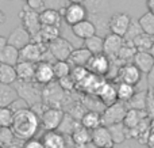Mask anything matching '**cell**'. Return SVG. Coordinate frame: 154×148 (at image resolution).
<instances>
[{
  "label": "cell",
  "mask_w": 154,
  "mask_h": 148,
  "mask_svg": "<svg viewBox=\"0 0 154 148\" xmlns=\"http://www.w3.org/2000/svg\"><path fill=\"white\" fill-rule=\"evenodd\" d=\"M56 76H54L53 71V64L46 61H39L38 64H35V75H34V82L38 84H48L53 83Z\"/></svg>",
  "instance_id": "obj_12"
},
{
  "label": "cell",
  "mask_w": 154,
  "mask_h": 148,
  "mask_svg": "<svg viewBox=\"0 0 154 148\" xmlns=\"http://www.w3.org/2000/svg\"><path fill=\"white\" fill-rule=\"evenodd\" d=\"M80 124H81V127H84L85 129L92 132V130L97 129L99 127L103 125V122H101V113L100 111H95V110L85 111L84 116L80 120Z\"/></svg>",
  "instance_id": "obj_22"
},
{
  "label": "cell",
  "mask_w": 154,
  "mask_h": 148,
  "mask_svg": "<svg viewBox=\"0 0 154 148\" xmlns=\"http://www.w3.org/2000/svg\"><path fill=\"white\" fill-rule=\"evenodd\" d=\"M41 141L43 143L45 148H66V140L65 136L62 133H60L58 130H49L45 132L41 139Z\"/></svg>",
  "instance_id": "obj_16"
},
{
  "label": "cell",
  "mask_w": 154,
  "mask_h": 148,
  "mask_svg": "<svg viewBox=\"0 0 154 148\" xmlns=\"http://www.w3.org/2000/svg\"><path fill=\"white\" fill-rule=\"evenodd\" d=\"M149 148H154V146H153V147H149Z\"/></svg>",
  "instance_id": "obj_51"
},
{
  "label": "cell",
  "mask_w": 154,
  "mask_h": 148,
  "mask_svg": "<svg viewBox=\"0 0 154 148\" xmlns=\"http://www.w3.org/2000/svg\"><path fill=\"white\" fill-rule=\"evenodd\" d=\"M18 63H19V50L7 43L3 48V50L0 52V64L15 67Z\"/></svg>",
  "instance_id": "obj_25"
},
{
  "label": "cell",
  "mask_w": 154,
  "mask_h": 148,
  "mask_svg": "<svg viewBox=\"0 0 154 148\" xmlns=\"http://www.w3.org/2000/svg\"><path fill=\"white\" fill-rule=\"evenodd\" d=\"M0 130H2V127H0Z\"/></svg>",
  "instance_id": "obj_52"
},
{
  "label": "cell",
  "mask_w": 154,
  "mask_h": 148,
  "mask_svg": "<svg viewBox=\"0 0 154 148\" xmlns=\"http://www.w3.org/2000/svg\"><path fill=\"white\" fill-rule=\"evenodd\" d=\"M147 8H149V12H152L154 15V0H146Z\"/></svg>",
  "instance_id": "obj_45"
},
{
  "label": "cell",
  "mask_w": 154,
  "mask_h": 148,
  "mask_svg": "<svg viewBox=\"0 0 154 148\" xmlns=\"http://www.w3.org/2000/svg\"><path fill=\"white\" fill-rule=\"evenodd\" d=\"M14 139H15V136H14L11 128H2V130H0V147L5 148L11 146Z\"/></svg>",
  "instance_id": "obj_37"
},
{
  "label": "cell",
  "mask_w": 154,
  "mask_h": 148,
  "mask_svg": "<svg viewBox=\"0 0 154 148\" xmlns=\"http://www.w3.org/2000/svg\"><path fill=\"white\" fill-rule=\"evenodd\" d=\"M4 22H5V14L0 10V26H2V24H4Z\"/></svg>",
  "instance_id": "obj_47"
},
{
  "label": "cell",
  "mask_w": 154,
  "mask_h": 148,
  "mask_svg": "<svg viewBox=\"0 0 154 148\" xmlns=\"http://www.w3.org/2000/svg\"><path fill=\"white\" fill-rule=\"evenodd\" d=\"M72 65H70L69 61H56L53 64V71H54V76L56 79H62L66 78V76L70 75L72 72Z\"/></svg>",
  "instance_id": "obj_33"
},
{
  "label": "cell",
  "mask_w": 154,
  "mask_h": 148,
  "mask_svg": "<svg viewBox=\"0 0 154 148\" xmlns=\"http://www.w3.org/2000/svg\"><path fill=\"white\" fill-rule=\"evenodd\" d=\"M108 128V132L109 135H111V139L112 141H114V146L115 144H120L123 143V141L126 140V137H127V129L125 128V125H123V122H120V124H115V125H109Z\"/></svg>",
  "instance_id": "obj_30"
},
{
  "label": "cell",
  "mask_w": 154,
  "mask_h": 148,
  "mask_svg": "<svg viewBox=\"0 0 154 148\" xmlns=\"http://www.w3.org/2000/svg\"><path fill=\"white\" fill-rule=\"evenodd\" d=\"M72 31L77 38H81V40L85 41V40H88V38L96 35V26L93 22L85 19V21L72 26Z\"/></svg>",
  "instance_id": "obj_20"
},
{
  "label": "cell",
  "mask_w": 154,
  "mask_h": 148,
  "mask_svg": "<svg viewBox=\"0 0 154 148\" xmlns=\"http://www.w3.org/2000/svg\"><path fill=\"white\" fill-rule=\"evenodd\" d=\"M30 42H31V35L22 26L15 27V29L10 33V35H8V38H7L8 45L14 46V48L18 49V50H22V49L29 45Z\"/></svg>",
  "instance_id": "obj_14"
},
{
  "label": "cell",
  "mask_w": 154,
  "mask_h": 148,
  "mask_svg": "<svg viewBox=\"0 0 154 148\" xmlns=\"http://www.w3.org/2000/svg\"><path fill=\"white\" fill-rule=\"evenodd\" d=\"M133 64L141 71V73H149L154 65V59L149 52H137Z\"/></svg>",
  "instance_id": "obj_21"
},
{
  "label": "cell",
  "mask_w": 154,
  "mask_h": 148,
  "mask_svg": "<svg viewBox=\"0 0 154 148\" xmlns=\"http://www.w3.org/2000/svg\"><path fill=\"white\" fill-rule=\"evenodd\" d=\"M152 91H153V95H154V88H152Z\"/></svg>",
  "instance_id": "obj_50"
},
{
  "label": "cell",
  "mask_w": 154,
  "mask_h": 148,
  "mask_svg": "<svg viewBox=\"0 0 154 148\" xmlns=\"http://www.w3.org/2000/svg\"><path fill=\"white\" fill-rule=\"evenodd\" d=\"M48 45L39 42H30L27 46H24L22 50H19V61H27L32 64H38L42 61L43 54L48 52Z\"/></svg>",
  "instance_id": "obj_4"
},
{
  "label": "cell",
  "mask_w": 154,
  "mask_h": 148,
  "mask_svg": "<svg viewBox=\"0 0 154 148\" xmlns=\"http://www.w3.org/2000/svg\"><path fill=\"white\" fill-rule=\"evenodd\" d=\"M22 148H45V146H43V143L41 141V139L32 137V139H29V140L24 141Z\"/></svg>",
  "instance_id": "obj_41"
},
{
  "label": "cell",
  "mask_w": 154,
  "mask_h": 148,
  "mask_svg": "<svg viewBox=\"0 0 154 148\" xmlns=\"http://www.w3.org/2000/svg\"><path fill=\"white\" fill-rule=\"evenodd\" d=\"M0 148H2V147H0Z\"/></svg>",
  "instance_id": "obj_54"
},
{
  "label": "cell",
  "mask_w": 154,
  "mask_h": 148,
  "mask_svg": "<svg viewBox=\"0 0 154 148\" xmlns=\"http://www.w3.org/2000/svg\"><path fill=\"white\" fill-rule=\"evenodd\" d=\"M16 69V76L18 80L24 82V83H31L34 82V75H35V64L27 61H19L15 65Z\"/></svg>",
  "instance_id": "obj_19"
},
{
  "label": "cell",
  "mask_w": 154,
  "mask_h": 148,
  "mask_svg": "<svg viewBox=\"0 0 154 148\" xmlns=\"http://www.w3.org/2000/svg\"><path fill=\"white\" fill-rule=\"evenodd\" d=\"M145 103H146V92H135V95L127 103H125V105L128 109L145 110Z\"/></svg>",
  "instance_id": "obj_34"
},
{
  "label": "cell",
  "mask_w": 154,
  "mask_h": 148,
  "mask_svg": "<svg viewBox=\"0 0 154 148\" xmlns=\"http://www.w3.org/2000/svg\"><path fill=\"white\" fill-rule=\"evenodd\" d=\"M65 113L61 108H51L49 106L43 114L39 117V122L42 125V128L49 132V130H58L61 122L64 121Z\"/></svg>",
  "instance_id": "obj_3"
},
{
  "label": "cell",
  "mask_w": 154,
  "mask_h": 148,
  "mask_svg": "<svg viewBox=\"0 0 154 148\" xmlns=\"http://www.w3.org/2000/svg\"><path fill=\"white\" fill-rule=\"evenodd\" d=\"M96 97L99 98L101 103L104 105V108L114 105L118 102V94H116V84L109 83V82H104V84L100 87L99 92L96 94Z\"/></svg>",
  "instance_id": "obj_15"
},
{
  "label": "cell",
  "mask_w": 154,
  "mask_h": 148,
  "mask_svg": "<svg viewBox=\"0 0 154 148\" xmlns=\"http://www.w3.org/2000/svg\"><path fill=\"white\" fill-rule=\"evenodd\" d=\"M147 83H149L150 88H154V65L149 73H147Z\"/></svg>",
  "instance_id": "obj_44"
},
{
  "label": "cell",
  "mask_w": 154,
  "mask_h": 148,
  "mask_svg": "<svg viewBox=\"0 0 154 148\" xmlns=\"http://www.w3.org/2000/svg\"><path fill=\"white\" fill-rule=\"evenodd\" d=\"M133 43H134V46H135L137 52H149L150 48H152L154 43V37L142 33L138 37L134 38Z\"/></svg>",
  "instance_id": "obj_31"
},
{
  "label": "cell",
  "mask_w": 154,
  "mask_h": 148,
  "mask_svg": "<svg viewBox=\"0 0 154 148\" xmlns=\"http://www.w3.org/2000/svg\"><path fill=\"white\" fill-rule=\"evenodd\" d=\"M19 18H20V22H22V27L31 35V38L35 37L41 31V29H42V24H41V21H39V12L31 10L27 5H24L20 10Z\"/></svg>",
  "instance_id": "obj_2"
},
{
  "label": "cell",
  "mask_w": 154,
  "mask_h": 148,
  "mask_svg": "<svg viewBox=\"0 0 154 148\" xmlns=\"http://www.w3.org/2000/svg\"><path fill=\"white\" fill-rule=\"evenodd\" d=\"M123 42H125L123 37H119V35H116V34L109 33V34H107L106 37H104L103 53L106 54L111 61H114V60H116L118 54H119V50L123 46Z\"/></svg>",
  "instance_id": "obj_11"
},
{
  "label": "cell",
  "mask_w": 154,
  "mask_h": 148,
  "mask_svg": "<svg viewBox=\"0 0 154 148\" xmlns=\"http://www.w3.org/2000/svg\"><path fill=\"white\" fill-rule=\"evenodd\" d=\"M91 143L96 148H114V141L108 132V128L104 125L91 132Z\"/></svg>",
  "instance_id": "obj_13"
},
{
  "label": "cell",
  "mask_w": 154,
  "mask_h": 148,
  "mask_svg": "<svg viewBox=\"0 0 154 148\" xmlns=\"http://www.w3.org/2000/svg\"><path fill=\"white\" fill-rule=\"evenodd\" d=\"M131 16L126 12H116L109 18L108 21V29L109 33L112 34H116L119 37H125L126 33H127L128 27L131 23Z\"/></svg>",
  "instance_id": "obj_8"
},
{
  "label": "cell",
  "mask_w": 154,
  "mask_h": 148,
  "mask_svg": "<svg viewBox=\"0 0 154 148\" xmlns=\"http://www.w3.org/2000/svg\"><path fill=\"white\" fill-rule=\"evenodd\" d=\"M149 53H150V54H152V56H153V59H154V43H153V46H152V48H150Z\"/></svg>",
  "instance_id": "obj_49"
},
{
  "label": "cell",
  "mask_w": 154,
  "mask_h": 148,
  "mask_svg": "<svg viewBox=\"0 0 154 148\" xmlns=\"http://www.w3.org/2000/svg\"><path fill=\"white\" fill-rule=\"evenodd\" d=\"M87 69L88 72L95 76H104L111 69V60L104 53L93 54L87 65Z\"/></svg>",
  "instance_id": "obj_9"
},
{
  "label": "cell",
  "mask_w": 154,
  "mask_h": 148,
  "mask_svg": "<svg viewBox=\"0 0 154 148\" xmlns=\"http://www.w3.org/2000/svg\"><path fill=\"white\" fill-rule=\"evenodd\" d=\"M41 127L39 117L31 110V109H23L14 114V121L11 125L14 136L19 140H29L35 136Z\"/></svg>",
  "instance_id": "obj_1"
},
{
  "label": "cell",
  "mask_w": 154,
  "mask_h": 148,
  "mask_svg": "<svg viewBox=\"0 0 154 148\" xmlns=\"http://www.w3.org/2000/svg\"><path fill=\"white\" fill-rule=\"evenodd\" d=\"M116 94H118V101L123 103H127L131 98L135 95V87L127 83H119L116 84Z\"/></svg>",
  "instance_id": "obj_27"
},
{
  "label": "cell",
  "mask_w": 154,
  "mask_h": 148,
  "mask_svg": "<svg viewBox=\"0 0 154 148\" xmlns=\"http://www.w3.org/2000/svg\"><path fill=\"white\" fill-rule=\"evenodd\" d=\"M5 45H7V38H5V37H2V35H0V52L3 50V48H4Z\"/></svg>",
  "instance_id": "obj_46"
},
{
  "label": "cell",
  "mask_w": 154,
  "mask_h": 148,
  "mask_svg": "<svg viewBox=\"0 0 154 148\" xmlns=\"http://www.w3.org/2000/svg\"><path fill=\"white\" fill-rule=\"evenodd\" d=\"M91 57H92V53L82 46V48H79V49H73V52L68 61L70 63L72 67H85L87 68Z\"/></svg>",
  "instance_id": "obj_23"
},
{
  "label": "cell",
  "mask_w": 154,
  "mask_h": 148,
  "mask_svg": "<svg viewBox=\"0 0 154 148\" xmlns=\"http://www.w3.org/2000/svg\"><path fill=\"white\" fill-rule=\"evenodd\" d=\"M14 121V111L8 106H0V127L11 128Z\"/></svg>",
  "instance_id": "obj_35"
},
{
  "label": "cell",
  "mask_w": 154,
  "mask_h": 148,
  "mask_svg": "<svg viewBox=\"0 0 154 148\" xmlns=\"http://www.w3.org/2000/svg\"><path fill=\"white\" fill-rule=\"evenodd\" d=\"M135 54H137V49H135V46H134V43L128 42V41H125V42H123V46L119 50V54H118L116 60L127 64V63H131V60L134 59Z\"/></svg>",
  "instance_id": "obj_29"
},
{
  "label": "cell",
  "mask_w": 154,
  "mask_h": 148,
  "mask_svg": "<svg viewBox=\"0 0 154 148\" xmlns=\"http://www.w3.org/2000/svg\"><path fill=\"white\" fill-rule=\"evenodd\" d=\"M149 118L145 110H137V109H127L126 116L123 118V125L127 130L134 129L135 127H138L143 120Z\"/></svg>",
  "instance_id": "obj_17"
},
{
  "label": "cell",
  "mask_w": 154,
  "mask_h": 148,
  "mask_svg": "<svg viewBox=\"0 0 154 148\" xmlns=\"http://www.w3.org/2000/svg\"><path fill=\"white\" fill-rule=\"evenodd\" d=\"M48 48L56 61H68L73 49H75L70 41H68L66 38L62 37H58L57 40L51 41L48 45Z\"/></svg>",
  "instance_id": "obj_7"
},
{
  "label": "cell",
  "mask_w": 154,
  "mask_h": 148,
  "mask_svg": "<svg viewBox=\"0 0 154 148\" xmlns=\"http://www.w3.org/2000/svg\"><path fill=\"white\" fill-rule=\"evenodd\" d=\"M70 137H72L76 148H87L88 144L91 143V130L85 129V128L81 127V124H80L79 127L73 130Z\"/></svg>",
  "instance_id": "obj_24"
},
{
  "label": "cell",
  "mask_w": 154,
  "mask_h": 148,
  "mask_svg": "<svg viewBox=\"0 0 154 148\" xmlns=\"http://www.w3.org/2000/svg\"><path fill=\"white\" fill-rule=\"evenodd\" d=\"M24 2H26V0H24Z\"/></svg>",
  "instance_id": "obj_53"
},
{
  "label": "cell",
  "mask_w": 154,
  "mask_h": 148,
  "mask_svg": "<svg viewBox=\"0 0 154 148\" xmlns=\"http://www.w3.org/2000/svg\"><path fill=\"white\" fill-rule=\"evenodd\" d=\"M138 23L145 34L154 37V15L152 12L147 11V12H145L142 16H139Z\"/></svg>",
  "instance_id": "obj_32"
},
{
  "label": "cell",
  "mask_w": 154,
  "mask_h": 148,
  "mask_svg": "<svg viewBox=\"0 0 154 148\" xmlns=\"http://www.w3.org/2000/svg\"><path fill=\"white\" fill-rule=\"evenodd\" d=\"M58 86L61 87V90H64V91H72L73 88L76 87V83L75 80L72 79V76H66V78H62L58 80Z\"/></svg>",
  "instance_id": "obj_39"
},
{
  "label": "cell",
  "mask_w": 154,
  "mask_h": 148,
  "mask_svg": "<svg viewBox=\"0 0 154 148\" xmlns=\"http://www.w3.org/2000/svg\"><path fill=\"white\" fill-rule=\"evenodd\" d=\"M16 80H18V76H16L15 67L0 64V84L10 86V84L15 83Z\"/></svg>",
  "instance_id": "obj_26"
},
{
  "label": "cell",
  "mask_w": 154,
  "mask_h": 148,
  "mask_svg": "<svg viewBox=\"0 0 154 148\" xmlns=\"http://www.w3.org/2000/svg\"><path fill=\"white\" fill-rule=\"evenodd\" d=\"M68 2H70V3H76V4H82V2H84V0H68Z\"/></svg>",
  "instance_id": "obj_48"
},
{
  "label": "cell",
  "mask_w": 154,
  "mask_h": 148,
  "mask_svg": "<svg viewBox=\"0 0 154 148\" xmlns=\"http://www.w3.org/2000/svg\"><path fill=\"white\" fill-rule=\"evenodd\" d=\"M142 73L133 63H127V64H123L122 67L118 68V79L122 83H127L131 86L135 87L137 84L141 82Z\"/></svg>",
  "instance_id": "obj_10"
},
{
  "label": "cell",
  "mask_w": 154,
  "mask_h": 148,
  "mask_svg": "<svg viewBox=\"0 0 154 148\" xmlns=\"http://www.w3.org/2000/svg\"><path fill=\"white\" fill-rule=\"evenodd\" d=\"M142 29L141 26H139L138 21H135V19H131V23H130V27H128L127 33H126V35L123 37V40L125 41H128V42H133L134 38L138 37L139 34H142Z\"/></svg>",
  "instance_id": "obj_36"
},
{
  "label": "cell",
  "mask_w": 154,
  "mask_h": 148,
  "mask_svg": "<svg viewBox=\"0 0 154 148\" xmlns=\"http://www.w3.org/2000/svg\"><path fill=\"white\" fill-rule=\"evenodd\" d=\"M145 111H146L147 117L152 121H154V95L152 88L146 91V103H145Z\"/></svg>",
  "instance_id": "obj_38"
},
{
  "label": "cell",
  "mask_w": 154,
  "mask_h": 148,
  "mask_svg": "<svg viewBox=\"0 0 154 148\" xmlns=\"http://www.w3.org/2000/svg\"><path fill=\"white\" fill-rule=\"evenodd\" d=\"M45 2L46 0H26V5L27 7H30L31 10L34 11H42L43 10V5H45Z\"/></svg>",
  "instance_id": "obj_42"
},
{
  "label": "cell",
  "mask_w": 154,
  "mask_h": 148,
  "mask_svg": "<svg viewBox=\"0 0 154 148\" xmlns=\"http://www.w3.org/2000/svg\"><path fill=\"white\" fill-rule=\"evenodd\" d=\"M8 108H10L11 110L14 111V114H15L16 111H19V110H23V109H29L30 105H29V103H27L24 99H22V98H16L15 101H12V102H11V105L8 106Z\"/></svg>",
  "instance_id": "obj_40"
},
{
  "label": "cell",
  "mask_w": 154,
  "mask_h": 148,
  "mask_svg": "<svg viewBox=\"0 0 154 148\" xmlns=\"http://www.w3.org/2000/svg\"><path fill=\"white\" fill-rule=\"evenodd\" d=\"M127 108L123 102L118 101L116 103L106 108L101 111V122L104 127H109V125H115V124H120L123 122V118L126 116Z\"/></svg>",
  "instance_id": "obj_5"
},
{
  "label": "cell",
  "mask_w": 154,
  "mask_h": 148,
  "mask_svg": "<svg viewBox=\"0 0 154 148\" xmlns=\"http://www.w3.org/2000/svg\"><path fill=\"white\" fill-rule=\"evenodd\" d=\"M146 146L153 147L154 146V121H152V127H150V135H149V140H147Z\"/></svg>",
  "instance_id": "obj_43"
},
{
  "label": "cell",
  "mask_w": 154,
  "mask_h": 148,
  "mask_svg": "<svg viewBox=\"0 0 154 148\" xmlns=\"http://www.w3.org/2000/svg\"><path fill=\"white\" fill-rule=\"evenodd\" d=\"M39 21L41 24L43 26H50V27H60V23L62 21V16L58 10H53V8H43L39 12Z\"/></svg>",
  "instance_id": "obj_18"
},
{
  "label": "cell",
  "mask_w": 154,
  "mask_h": 148,
  "mask_svg": "<svg viewBox=\"0 0 154 148\" xmlns=\"http://www.w3.org/2000/svg\"><path fill=\"white\" fill-rule=\"evenodd\" d=\"M60 14H61L62 19L65 21V23L69 24L70 27L75 26V24L80 23V22L85 21L87 19V8L82 4H76V3H70L66 7L61 8L60 10Z\"/></svg>",
  "instance_id": "obj_6"
},
{
  "label": "cell",
  "mask_w": 154,
  "mask_h": 148,
  "mask_svg": "<svg viewBox=\"0 0 154 148\" xmlns=\"http://www.w3.org/2000/svg\"><path fill=\"white\" fill-rule=\"evenodd\" d=\"M103 46H104V38L97 34L84 41V48L88 49V50L92 53V56L93 54L103 53Z\"/></svg>",
  "instance_id": "obj_28"
}]
</instances>
